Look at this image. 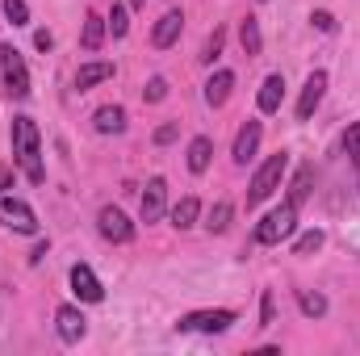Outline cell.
<instances>
[{
    "label": "cell",
    "mask_w": 360,
    "mask_h": 356,
    "mask_svg": "<svg viewBox=\"0 0 360 356\" xmlns=\"http://www.w3.org/2000/svg\"><path fill=\"white\" fill-rule=\"evenodd\" d=\"M13 155H17V168L30 177V184H42V180H46V168H42V139H38L34 117H13Z\"/></svg>",
    "instance_id": "obj_1"
},
{
    "label": "cell",
    "mask_w": 360,
    "mask_h": 356,
    "mask_svg": "<svg viewBox=\"0 0 360 356\" xmlns=\"http://www.w3.org/2000/svg\"><path fill=\"white\" fill-rule=\"evenodd\" d=\"M285 168H289V155H285V151L269 155V160L256 168L252 184H248V205H260L264 197H272V193L281 189V177H285Z\"/></svg>",
    "instance_id": "obj_2"
},
{
    "label": "cell",
    "mask_w": 360,
    "mask_h": 356,
    "mask_svg": "<svg viewBox=\"0 0 360 356\" xmlns=\"http://www.w3.org/2000/svg\"><path fill=\"white\" fill-rule=\"evenodd\" d=\"M297 231V205L293 201H285V205H276L269 218L256 227V243H264V248H272V243H281V239H289Z\"/></svg>",
    "instance_id": "obj_3"
},
{
    "label": "cell",
    "mask_w": 360,
    "mask_h": 356,
    "mask_svg": "<svg viewBox=\"0 0 360 356\" xmlns=\"http://www.w3.org/2000/svg\"><path fill=\"white\" fill-rule=\"evenodd\" d=\"M0 72H4V92L13 101H25L30 96V72H25V59L13 51V46H0Z\"/></svg>",
    "instance_id": "obj_4"
},
{
    "label": "cell",
    "mask_w": 360,
    "mask_h": 356,
    "mask_svg": "<svg viewBox=\"0 0 360 356\" xmlns=\"http://www.w3.org/2000/svg\"><path fill=\"white\" fill-rule=\"evenodd\" d=\"M235 323V310H193L176 319V331H201V336H218Z\"/></svg>",
    "instance_id": "obj_5"
},
{
    "label": "cell",
    "mask_w": 360,
    "mask_h": 356,
    "mask_svg": "<svg viewBox=\"0 0 360 356\" xmlns=\"http://www.w3.org/2000/svg\"><path fill=\"white\" fill-rule=\"evenodd\" d=\"M0 222L8 231H17V235H38V218H34V210L21 197H4L0 193Z\"/></svg>",
    "instance_id": "obj_6"
},
{
    "label": "cell",
    "mask_w": 360,
    "mask_h": 356,
    "mask_svg": "<svg viewBox=\"0 0 360 356\" xmlns=\"http://www.w3.org/2000/svg\"><path fill=\"white\" fill-rule=\"evenodd\" d=\"M96 227H101V235H105L109 243H130V239H134V222H130L117 205H105V210L96 214Z\"/></svg>",
    "instance_id": "obj_7"
},
{
    "label": "cell",
    "mask_w": 360,
    "mask_h": 356,
    "mask_svg": "<svg viewBox=\"0 0 360 356\" xmlns=\"http://www.w3.org/2000/svg\"><path fill=\"white\" fill-rule=\"evenodd\" d=\"M55 331L63 344H80L89 336V319L80 314V306H59L55 310Z\"/></svg>",
    "instance_id": "obj_8"
},
{
    "label": "cell",
    "mask_w": 360,
    "mask_h": 356,
    "mask_svg": "<svg viewBox=\"0 0 360 356\" xmlns=\"http://www.w3.org/2000/svg\"><path fill=\"white\" fill-rule=\"evenodd\" d=\"M323 92H327V72H310L302 84V96H297V122L314 117V109L323 105Z\"/></svg>",
    "instance_id": "obj_9"
},
{
    "label": "cell",
    "mask_w": 360,
    "mask_h": 356,
    "mask_svg": "<svg viewBox=\"0 0 360 356\" xmlns=\"http://www.w3.org/2000/svg\"><path fill=\"white\" fill-rule=\"evenodd\" d=\"M143 222H160L164 210H168V180L164 177H151L147 180V193H143Z\"/></svg>",
    "instance_id": "obj_10"
},
{
    "label": "cell",
    "mask_w": 360,
    "mask_h": 356,
    "mask_svg": "<svg viewBox=\"0 0 360 356\" xmlns=\"http://www.w3.org/2000/svg\"><path fill=\"white\" fill-rule=\"evenodd\" d=\"M180 25H184L180 8H168V13L155 21V30H151V46H155V51H168V46L180 38Z\"/></svg>",
    "instance_id": "obj_11"
},
{
    "label": "cell",
    "mask_w": 360,
    "mask_h": 356,
    "mask_svg": "<svg viewBox=\"0 0 360 356\" xmlns=\"http://www.w3.org/2000/svg\"><path fill=\"white\" fill-rule=\"evenodd\" d=\"M72 293H76L80 302H101V298H105V289H101V281H96V272H92L89 265L72 268Z\"/></svg>",
    "instance_id": "obj_12"
},
{
    "label": "cell",
    "mask_w": 360,
    "mask_h": 356,
    "mask_svg": "<svg viewBox=\"0 0 360 356\" xmlns=\"http://www.w3.org/2000/svg\"><path fill=\"white\" fill-rule=\"evenodd\" d=\"M260 139H264V126H260V122L252 117V122H248V126H243V130L235 134V151H231V155H235V164H248V160L256 155Z\"/></svg>",
    "instance_id": "obj_13"
},
{
    "label": "cell",
    "mask_w": 360,
    "mask_h": 356,
    "mask_svg": "<svg viewBox=\"0 0 360 356\" xmlns=\"http://www.w3.org/2000/svg\"><path fill=\"white\" fill-rule=\"evenodd\" d=\"M231 89H235V72H214L210 80H205V105L210 109H218V105H226L231 101Z\"/></svg>",
    "instance_id": "obj_14"
},
{
    "label": "cell",
    "mask_w": 360,
    "mask_h": 356,
    "mask_svg": "<svg viewBox=\"0 0 360 356\" xmlns=\"http://www.w3.org/2000/svg\"><path fill=\"white\" fill-rule=\"evenodd\" d=\"M92 126H96V134H122L126 130V109L122 105H101L92 113Z\"/></svg>",
    "instance_id": "obj_15"
},
{
    "label": "cell",
    "mask_w": 360,
    "mask_h": 356,
    "mask_svg": "<svg viewBox=\"0 0 360 356\" xmlns=\"http://www.w3.org/2000/svg\"><path fill=\"white\" fill-rule=\"evenodd\" d=\"M109 76H113V63H109V59L84 63V68L76 72V89H80V92H89L92 84H101V80H109Z\"/></svg>",
    "instance_id": "obj_16"
},
{
    "label": "cell",
    "mask_w": 360,
    "mask_h": 356,
    "mask_svg": "<svg viewBox=\"0 0 360 356\" xmlns=\"http://www.w3.org/2000/svg\"><path fill=\"white\" fill-rule=\"evenodd\" d=\"M281 101H285V76L272 72L269 80H264V89H260V113H276Z\"/></svg>",
    "instance_id": "obj_17"
},
{
    "label": "cell",
    "mask_w": 360,
    "mask_h": 356,
    "mask_svg": "<svg viewBox=\"0 0 360 356\" xmlns=\"http://www.w3.org/2000/svg\"><path fill=\"white\" fill-rule=\"evenodd\" d=\"M101 42H105V17H101V13H89V17H84V34H80V46H84L89 55H96Z\"/></svg>",
    "instance_id": "obj_18"
},
{
    "label": "cell",
    "mask_w": 360,
    "mask_h": 356,
    "mask_svg": "<svg viewBox=\"0 0 360 356\" xmlns=\"http://www.w3.org/2000/svg\"><path fill=\"white\" fill-rule=\"evenodd\" d=\"M210 160H214V143H210L205 134H201V139H193V143H188V172H197V177H201V172L210 168Z\"/></svg>",
    "instance_id": "obj_19"
},
{
    "label": "cell",
    "mask_w": 360,
    "mask_h": 356,
    "mask_svg": "<svg viewBox=\"0 0 360 356\" xmlns=\"http://www.w3.org/2000/svg\"><path fill=\"white\" fill-rule=\"evenodd\" d=\"M197 214H201V201L197 197H180L176 205H172V227L176 231H188L197 222Z\"/></svg>",
    "instance_id": "obj_20"
},
{
    "label": "cell",
    "mask_w": 360,
    "mask_h": 356,
    "mask_svg": "<svg viewBox=\"0 0 360 356\" xmlns=\"http://www.w3.org/2000/svg\"><path fill=\"white\" fill-rule=\"evenodd\" d=\"M239 42H243V55H252V59L264 51V38H260V21H256V17H248V21L239 25Z\"/></svg>",
    "instance_id": "obj_21"
},
{
    "label": "cell",
    "mask_w": 360,
    "mask_h": 356,
    "mask_svg": "<svg viewBox=\"0 0 360 356\" xmlns=\"http://www.w3.org/2000/svg\"><path fill=\"white\" fill-rule=\"evenodd\" d=\"M297 306H302L306 319H323V314H327V298H323V293H310V289L297 293Z\"/></svg>",
    "instance_id": "obj_22"
},
{
    "label": "cell",
    "mask_w": 360,
    "mask_h": 356,
    "mask_svg": "<svg viewBox=\"0 0 360 356\" xmlns=\"http://www.w3.org/2000/svg\"><path fill=\"white\" fill-rule=\"evenodd\" d=\"M231 214H235V210H231V201H218V205L210 210V218H205V227H210L214 235H222V231L231 227Z\"/></svg>",
    "instance_id": "obj_23"
},
{
    "label": "cell",
    "mask_w": 360,
    "mask_h": 356,
    "mask_svg": "<svg viewBox=\"0 0 360 356\" xmlns=\"http://www.w3.org/2000/svg\"><path fill=\"white\" fill-rule=\"evenodd\" d=\"M344 151L352 155V168H356V189H360V122L348 126V134H344Z\"/></svg>",
    "instance_id": "obj_24"
},
{
    "label": "cell",
    "mask_w": 360,
    "mask_h": 356,
    "mask_svg": "<svg viewBox=\"0 0 360 356\" xmlns=\"http://www.w3.org/2000/svg\"><path fill=\"white\" fill-rule=\"evenodd\" d=\"M310 180H314V172H310V168H302V172L293 177V189H289V201H293V205H302V201L310 197Z\"/></svg>",
    "instance_id": "obj_25"
},
{
    "label": "cell",
    "mask_w": 360,
    "mask_h": 356,
    "mask_svg": "<svg viewBox=\"0 0 360 356\" xmlns=\"http://www.w3.org/2000/svg\"><path fill=\"white\" fill-rule=\"evenodd\" d=\"M109 30H113V38H126V30H130L126 4H113V8H109Z\"/></svg>",
    "instance_id": "obj_26"
},
{
    "label": "cell",
    "mask_w": 360,
    "mask_h": 356,
    "mask_svg": "<svg viewBox=\"0 0 360 356\" xmlns=\"http://www.w3.org/2000/svg\"><path fill=\"white\" fill-rule=\"evenodd\" d=\"M4 17H8L13 25H30V8H25V0H4Z\"/></svg>",
    "instance_id": "obj_27"
},
{
    "label": "cell",
    "mask_w": 360,
    "mask_h": 356,
    "mask_svg": "<svg viewBox=\"0 0 360 356\" xmlns=\"http://www.w3.org/2000/svg\"><path fill=\"white\" fill-rule=\"evenodd\" d=\"M319 248H323V231H306L293 252H297V256H310V252H319Z\"/></svg>",
    "instance_id": "obj_28"
},
{
    "label": "cell",
    "mask_w": 360,
    "mask_h": 356,
    "mask_svg": "<svg viewBox=\"0 0 360 356\" xmlns=\"http://www.w3.org/2000/svg\"><path fill=\"white\" fill-rule=\"evenodd\" d=\"M164 96H168V80H164V76H151V80H147V89H143V101H151V105H155V101H164Z\"/></svg>",
    "instance_id": "obj_29"
},
{
    "label": "cell",
    "mask_w": 360,
    "mask_h": 356,
    "mask_svg": "<svg viewBox=\"0 0 360 356\" xmlns=\"http://www.w3.org/2000/svg\"><path fill=\"white\" fill-rule=\"evenodd\" d=\"M272 323H276V298L264 289V298H260V327H272Z\"/></svg>",
    "instance_id": "obj_30"
},
{
    "label": "cell",
    "mask_w": 360,
    "mask_h": 356,
    "mask_svg": "<svg viewBox=\"0 0 360 356\" xmlns=\"http://www.w3.org/2000/svg\"><path fill=\"white\" fill-rule=\"evenodd\" d=\"M222 42H226V34H222V30H214V34H210V42H205V55H201V59H205V63H214V59L222 55Z\"/></svg>",
    "instance_id": "obj_31"
},
{
    "label": "cell",
    "mask_w": 360,
    "mask_h": 356,
    "mask_svg": "<svg viewBox=\"0 0 360 356\" xmlns=\"http://www.w3.org/2000/svg\"><path fill=\"white\" fill-rule=\"evenodd\" d=\"M310 21H314V30H323V34H335V17H331L327 8H314V13H310Z\"/></svg>",
    "instance_id": "obj_32"
},
{
    "label": "cell",
    "mask_w": 360,
    "mask_h": 356,
    "mask_svg": "<svg viewBox=\"0 0 360 356\" xmlns=\"http://www.w3.org/2000/svg\"><path fill=\"white\" fill-rule=\"evenodd\" d=\"M176 134H180V126H176V122H164V126L155 130V143H160V147H168V143H172Z\"/></svg>",
    "instance_id": "obj_33"
},
{
    "label": "cell",
    "mask_w": 360,
    "mask_h": 356,
    "mask_svg": "<svg viewBox=\"0 0 360 356\" xmlns=\"http://www.w3.org/2000/svg\"><path fill=\"white\" fill-rule=\"evenodd\" d=\"M34 46H38V51H51V46H55V38H51L46 30H38V34H34Z\"/></svg>",
    "instance_id": "obj_34"
},
{
    "label": "cell",
    "mask_w": 360,
    "mask_h": 356,
    "mask_svg": "<svg viewBox=\"0 0 360 356\" xmlns=\"http://www.w3.org/2000/svg\"><path fill=\"white\" fill-rule=\"evenodd\" d=\"M13 189V164H0V193Z\"/></svg>",
    "instance_id": "obj_35"
},
{
    "label": "cell",
    "mask_w": 360,
    "mask_h": 356,
    "mask_svg": "<svg viewBox=\"0 0 360 356\" xmlns=\"http://www.w3.org/2000/svg\"><path fill=\"white\" fill-rule=\"evenodd\" d=\"M143 4H147V0H130V8H143Z\"/></svg>",
    "instance_id": "obj_36"
}]
</instances>
